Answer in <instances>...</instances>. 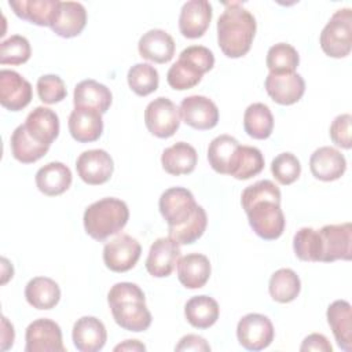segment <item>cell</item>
Instances as JSON below:
<instances>
[{"label":"cell","mask_w":352,"mask_h":352,"mask_svg":"<svg viewBox=\"0 0 352 352\" xmlns=\"http://www.w3.org/2000/svg\"><path fill=\"white\" fill-rule=\"evenodd\" d=\"M129 219L126 204L118 198L107 197L91 204L84 212L85 232L95 241H104L121 231Z\"/></svg>","instance_id":"obj_4"},{"label":"cell","mask_w":352,"mask_h":352,"mask_svg":"<svg viewBox=\"0 0 352 352\" xmlns=\"http://www.w3.org/2000/svg\"><path fill=\"white\" fill-rule=\"evenodd\" d=\"M32 55L30 43L21 34H14L0 44V63L1 65H22L29 60Z\"/></svg>","instance_id":"obj_42"},{"label":"cell","mask_w":352,"mask_h":352,"mask_svg":"<svg viewBox=\"0 0 352 352\" xmlns=\"http://www.w3.org/2000/svg\"><path fill=\"white\" fill-rule=\"evenodd\" d=\"M239 142L231 135L216 136L208 147V161L212 169L221 175H230L235 164Z\"/></svg>","instance_id":"obj_30"},{"label":"cell","mask_w":352,"mask_h":352,"mask_svg":"<svg viewBox=\"0 0 352 352\" xmlns=\"http://www.w3.org/2000/svg\"><path fill=\"white\" fill-rule=\"evenodd\" d=\"M140 243L128 234H120L103 248L104 265L113 272L132 270L140 258Z\"/></svg>","instance_id":"obj_10"},{"label":"cell","mask_w":352,"mask_h":352,"mask_svg":"<svg viewBox=\"0 0 352 352\" xmlns=\"http://www.w3.org/2000/svg\"><path fill=\"white\" fill-rule=\"evenodd\" d=\"M208 226V216L202 206H198L190 220L180 227L168 228L169 236L179 245H191L202 236Z\"/></svg>","instance_id":"obj_41"},{"label":"cell","mask_w":352,"mask_h":352,"mask_svg":"<svg viewBox=\"0 0 352 352\" xmlns=\"http://www.w3.org/2000/svg\"><path fill=\"white\" fill-rule=\"evenodd\" d=\"M180 245L170 236L153 242L146 258V270L154 278H166L175 270L180 258Z\"/></svg>","instance_id":"obj_17"},{"label":"cell","mask_w":352,"mask_h":352,"mask_svg":"<svg viewBox=\"0 0 352 352\" xmlns=\"http://www.w3.org/2000/svg\"><path fill=\"white\" fill-rule=\"evenodd\" d=\"M14 327H12V324L7 320V318L6 316H3V336H1V338H3V345H1V349L3 351H6V349H8L10 346H12V344H14Z\"/></svg>","instance_id":"obj_48"},{"label":"cell","mask_w":352,"mask_h":352,"mask_svg":"<svg viewBox=\"0 0 352 352\" xmlns=\"http://www.w3.org/2000/svg\"><path fill=\"white\" fill-rule=\"evenodd\" d=\"M8 6L21 19L37 26H52L56 19L59 0H10Z\"/></svg>","instance_id":"obj_21"},{"label":"cell","mask_w":352,"mask_h":352,"mask_svg":"<svg viewBox=\"0 0 352 352\" xmlns=\"http://www.w3.org/2000/svg\"><path fill=\"white\" fill-rule=\"evenodd\" d=\"M326 316L338 346L346 352L352 351L351 304L345 300H336L329 305Z\"/></svg>","instance_id":"obj_28"},{"label":"cell","mask_w":352,"mask_h":352,"mask_svg":"<svg viewBox=\"0 0 352 352\" xmlns=\"http://www.w3.org/2000/svg\"><path fill=\"white\" fill-rule=\"evenodd\" d=\"M10 146L12 157L22 164H33L43 158L50 150V146L36 142L28 133L23 124L14 129L10 139Z\"/></svg>","instance_id":"obj_34"},{"label":"cell","mask_w":352,"mask_h":352,"mask_svg":"<svg viewBox=\"0 0 352 352\" xmlns=\"http://www.w3.org/2000/svg\"><path fill=\"white\" fill-rule=\"evenodd\" d=\"M180 117L183 121L198 131L212 129L219 122V109L216 103L202 95H191L182 100Z\"/></svg>","instance_id":"obj_13"},{"label":"cell","mask_w":352,"mask_h":352,"mask_svg":"<svg viewBox=\"0 0 352 352\" xmlns=\"http://www.w3.org/2000/svg\"><path fill=\"white\" fill-rule=\"evenodd\" d=\"M73 344L80 352H98L107 340V331L102 320L95 316H81L73 324Z\"/></svg>","instance_id":"obj_20"},{"label":"cell","mask_w":352,"mask_h":352,"mask_svg":"<svg viewBox=\"0 0 352 352\" xmlns=\"http://www.w3.org/2000/svg\"><path fill=\"white\" fill-rule=\"evenodd\" d=\"M275 330L272 322L261 314L242 316L236 326V338L248 351H261L274 341Z\"/></svg>","instance_id":"obj_9"},{"label":"cell","mask_w":352,"mask_h":352,"mask_svg":"<svg viewBox=\"0 0 352 352\" xmlns=\"http://www.w3.org/2000/svg\"><path fill=\"white\" fill-rule=\"evenodd\" d=\"M210 271L209 258L201 253H188L177 261L179 282L187 289L204 287L209 280Z\"/></svg>","instance_id":"obj_25"},{"label":"cell","mask_w":352,"mask_h":352,"mask_svg":"<svg viewBox=\"0 0 352 352\" xmlns=\"http://www.w3.org/2000/svg\"><path fill=\"white\" fill-rule=\"evenodd\" d=\"M212 6L206 0H190L183 4L179 15V30L187 38L205 34L212 21Z\"/></svg>","instance_id":"obj_18"},{"label":"cell","mask_w":352,"mask_h":352,"mask_svg":"<svg viewBox=\"0 0 352 352\" xmlns=\"http://www.w3.org/2000/svg\"><path fill=\"white\" fill-rule=\"evenodd\" d=\"M87 25V11L81 3L60 1L59 11L51 29L63 38L78 36Z\"/></svg>","instance_id":"obj_27"},{"label":"cell","mask_w":352,"mask_h":352,"mask_svg":"<svg viewBox=\"0 0 352 352\" xmlns=\"http://www.w3.org/2000/svg\"><path fill=\"white\" fill-rule=\"evenodd\" d=\"M199 205L192 192L184 187H170L165 190L158 201L160 213L168 224V228L180 227L192 217Z\"/></svg>","instance_id":"obj_7"},{"label":"cell","mask_w":352,"mask_h":352,"mask_svg":"<svg viewBox=\"0 0 352 352\" xmlns=\"http://www.w3.org/2000/svg\"><path fill=\"white\" fill-rule=\"evenodd\" d=\"M34 180L40 192L48 197H56L70 187L73 176L69 166L54 161L41 166L37 170Z\"/></svg>","instance_id":"obj_26"},{"label":"cell","mask_w":352,"mask_h":352,"mask_svg":"<svg viewBox=\"0 0 352 352\" xmlns=\"http://www.w3.org/2000/svg\"><path fill=\"white\" fill-rule=\"evenodd\" d=\"M128 85L139 96L153 94L160 84V76L154 66L150 63H136L128 70Z\"/></svg>","instance_id":"obj_40"},{"label":"cell","mask_w":352,"mask_h":352,"mask_svg":"<svg viewBox=\"0 0 352 352\" xmlns=\"http://www.w3.org/2000/svg\"><path fill=\"white\" fill-rule=\"evenodd\" d=\"M217 19V43L228 58H241L252 47L256 34V18L241 3H226Z\"/></svg>","instance_id":"obj_2"},{"label":"cell","mask_w":352,"mask_h":352,"mask_svg":"<svg viewBox=\"0 0 352 352\" xmlns=\"http://www.w3.org/2000/svg\"><path fill=\"white\" fill-rule=\"evenodd\" d=\"M25 298L36 309H52L60 300V289L54 279L36 276L28 282Z\"/></svg>","instance_id":"obj_32"},{"label":"cell","mask_w":352,"mask_h":352,"mask_svg":"<svg viewBox=\"0 0 352 352\" xmlns=\"http://www.w3.org/2000/svg\"><path fill=\"white\" fill-rule=\"evenodd\" d=\"M320 48L331 58H345L352 47L351 8L337 10L320 33Z\"/></svg>","instance_id":"obj_6"},{"label":"cell","mask_w":352,"mask_h":352,"mask_svg":"<svg viewBox=\"0 0 352 352\" xmlns=\"http://www.w3.org/2000/svg\"><path fill=\"white\" fill-rule=\"evenodd\" d=\"M26 352H65L62 330L51 319L40 318L33 320L25 333Z\"/></svg>","instance_id":"obj_11"},{"label":"cell","mask_w":352,"mask_h":352,"mask_svg":"<svg viewBox=\"0 0 352 352\" xmlns=\"http://www.w3.org/2000/svg\"><path fill=\"white\" fill-rule=\"evenodd\" d=\"M107 302L116 323L128 331H144L151 324L143 290L132 282H118L107 293Z\"/></svg>","instance_id":"obj_3"},{"label":"cell","mask_w":352,"mask_h":352,"mask_svg":"<svg viewBox=\"0 0 352 352\" xmlns=\"http://www.w3.org/2000/svg\"><path fill=\"white\" fill-rule=\"evenodd\" d=\"M197 162V150L186 142H177L166 147L161 155V165L164 170L173 176L191 173L195 169Z\"/></svg>","instance_id":"obj_29"},{"label":"cell","mask_w":352,"mask_h":352,"mask_svg":"<svg viewBox=\"0 0 352 352\" xmlns=\"http://www.w3.org/2000/svg\"><path fill=\"white\" fill-rule=\"evenodd\" d=\"M301 290L298 275L290 268H279L275 271L268 283V292L274 301L286 304L297 298Z\"/></svg>","instance_id":"obj_36"},{"label":"cell","mask_w":352,"mask_h":352,"mask_svg":"<svg viewBox=\"0 0 352 352\" xmlns=\"http://www.w3.org/2000/svg\"><path fill=\"white\" fill-rule=\"evenodd\" d=\"M243 129L253 139H267L274 129V116L264 103H252L243 114Z\"/></svg>","instance_id":"obj_35"},{"label":"cell","mask_w":352,"mask_h":352,"mask_svg":"<svg viewBox=\"0 0 352 352\" xmlns=\"http://www.w3.org/2000/svg\"><path fill=\"white\" fill-rule=\"evenodd\" d=\"M114 351H146V346L138 340H126L122 344L114 346Z\"/></svg>","instance_id":"obj_49"},{"label":"cell","mask_w":352,"mask_h":352,"mask_svg":"<svg viewBox=\"0 0 352 352\" xmlns=\"http://www.w3.org/2000/svg\"><path fill=\"white\" fill-rule=\"evenodd\" d=\"M265 63L270 73H294L300 63V56L293 45L278 43L268 50Z\"/></svg>","instance_id":"obj_39"},{"label":"cell","mask_w":352,"mask_h":352,"mask_svg":"<svg viewBox=\"0 0 352 352\" xmlns=\"http://www.w3.org/2000/svg\"><path fill=\"white\" fill-rule=\"evenodd\" d=\"M214 66L213 52L204 45H190L184 48L179 59L169 67L166 81L170 88L184 91L194 88L205 73Z\"/></svg>","instance_id":"obj_5"},{"label":"cell","mask_w":352,"mask_h":352,"mask_svg":"<svg viewBox=\"0 0 352 352\" xmlns=\"http://www.w3.org/2000/svg\"><path fill=\"white\" fill-rule=\"evenodd\" d=\"M264 169L263 153L253 146H239L238 155L230 176L238 180H248Z\"/></svg>","instance_id":"obj_37"},{"label":"cell","mask_w":352,"mask_h":352,"mask_svg":"<svg viewBox=\"0 0 352 352\" xmlns=\"http://www.w3.org/2000/svg\"><path fill=\"white\" fill-rule=\"evenodd\" d=\"M36 88L40 100L47 104L58 103L63 100L67 95L63 80L56 74H44L38 77Z\"/></svg>","instance_id":"obj_44"},{"label":"cell","mask_w":352,"mask_h":352,"mask_svg":"<svg viewBox=\"0 0 352 352\" xmlns=\"http://www.w3.org/2000/svg\"><path fill=\"white\" fill-rule=\"evenodd\" d=\"M293 249L301 261L318 263L322 258V241L318 230L311 227L300 228L293 236Z\"/></svg>","instance_id":"obj_38"},{"label":"cell","mask_w":352,"mask_h":352,"mask_svg":"<svg viewBox=\"0 0 352 352\" xmlns=\"http://www.w3.org/2000/svg\"><path fill=\"white\" fill-rule=\"evenodd\" d=\"M175 48L173 37L162 29L147 30L138 43L140 56L155 63L169 62L175 55Z\"/></svg>","instance_id":"obj_23"},{"label":"cell","mask_w":352,"mask_h":352,"mask_svg":"<svg viewBox=\"0 0 352 352\" xmlns=\"http://www.w3.org/2000/svg\"><path fill=\"white\" fill-rule=\"evenodd\" d=\"M111 100H113V95L110 89L95 80H91V78L82 80L74 87V94H73L74 107L77 106L91 107L103 114L109 110Z\"/></svg>","instance_id":"obj_31"},{"label":"cell","mask_w":352,"mask_h":352,"mask_svg":"<svg viewBox=\"0 0 352 352\" xmlns=\"http://www.w3.org/2000/svg\"><path fill=\"white\" fill-rule=\"evenodd\" d=\"M76 169L80 179L91 186L106 183L114 170V162L110 154L102 148L87 150L76 161Z\"/></svg>","instance_id":"obj_14"},{"label":"cell","mask_w":352,"mask_h":352,"mask_svg":"<svg viewBox=\"0 0 352 352\" xmlns=\"http://www.w3.org/2000/svg\"><path fill=\"white\" fill-rule=\"evenodd\" d=\"M300 351H320V352H331L333 346L329 340L319 333H312L307 336L300 346Z\"/></svg>","instance_id":"obj_47"},{"label":"cell","mask_w":352,"mask_h":352,"mask_svg":"<svg viewBox=\"0 0 352 352\" xmlns=\"http://www.w3.org/2000/svg\"><path fill=\"white\" fill-rule=\"evenodd\" d=\"M33 96L30 82L18 72L3 69L0 70V103L11 111L25 109Z\"/></svg>","instance_id":"obj_15"},{"label":"cell","mask_w":352,"mask_h":352,"mask_svg":"<svg viewBox=\"0 0 352 352\" xmlns=\"http://www.w3.org/2000/svg\"><path fill=\"white\" fill-rule=\"evenodd\" d=\"M311 173L322 182H333L340 179L345 169V157L334 147L323 146L316 148L309 158Z\"/></svg>","instance_id":"obj_22"},{"label":"cell","mask_w":352,"mask_h":352,"mask_svg":"<svg viewBox=\"0 0 352 352\" xmlns=\"http://www.w3.org/2000/svg\"><path fill=\"white\" fill-rule=\"evenodd\" d=\"M264 87L270 98L283 106L297 103L305 92V81L298 73H268Z\"/></svg>","instance_id":"obj_16"},{"label":"cell","mask_w":352,"mask_h":352,"mask_svg":"<svg viewBox=\"0 0 352 352\" xmlns=\"http://www.w3.org/2000/svg\"><path fill=\"white\" fill-rule=\"evenodd\" d=\"M271 172L278 183L289 186L300 177L301 164L293 153H280L272 160Z\"/></svg>","instance_id":"obj_43"},{"label":"cell","mask_w":352,"mask_h":352,"mask_svg":"<svg viewBox=\"0 0 352 352\" xmlns=\"http://www.w3.org/2000/svg\"><path fill=\"white\" fill-rule=\"evenodd\" d=\"M351 121L352 116L345 113L337 116L330 125V138L334 144L341 148L349 150L352 146L351 142Z\"/></svg>","instance_id":"obj_45"},{"label":"cell","mask_w":352,"mask_h":352,"mask_svg":"<svg viewBox=\"0 0 352 352\" xmlns=\"http://www.w3.org/2000/svg\"><path fill=\"white\" fill-rule=\"evenodd\" d=\"M23 125L28 133L41 144L51 146L59 135V117L50 107L38 106L32 110Z\"/></svg>","instance_id":"obj_24"},{"label":"cell","mask_w":352,"mask_h":352,"mask_svg":"<svg viewBox=\"0 0 352 352\" xmlns=\"http://www.w3.org/2000/svg\"><path fill=\"white\" fill-rule=\"evenodd\" d=\"M219 314L217 301L205 294L191 297L184 305V316L195 329H209L217 322Z\"/></svg>","instance_id":"obj_33"},{"label":"cell","mask_w":352,"mask_h":352,"mask_svg":"<svg viewBox=\"0 0 352 352\" xmlns=\"http://www.w3.org/2000/svg\"><path fill=\"white\" fill-rule=\"evenodd\" d=\"M241 204L256 235L274 241L283 234L286 220L280 209V190L274 182L264 179L248 186L242 191Z\"/></svg>","instance_id":"obj_1"},{"label":"cell","mask_w":352,"mask_h":352,"mask_svg":"<svg viewBox=\"0 0 352 352\" xmlns=\"http://www.w3.org/2000/svg\"><path fill=\"white\" fill-rule=\"evenodd\" d=\"M175 351H202V352H208V351H210V345L201 336L187 334V336L180 338L179 344L175 346Z\"/></svg>","instance_id":"obj_46"},{"label":"cell","mask_w":352,"mask_h":352,"mask_svg":"<svg viewBox=\"0 0 352 352\" xmlns=\"http://www.w3.org/2000/svg\"><path fill=\"white\" fill-rule=\"evenodd\" d=\"M319 231L322 241V263H333L336 260H351L352 224H326Z\"/></svg>","instance_id":"obj_12"},{"label":"cell","mask_w":352,"mask_h":352,"mask_svg":"<svg viewBox=\"0 0 352 352\" xmlns=\"http://www.w3.org/2000/svg\"><path fill=\"white\" fill-rule=\"evenodd\" d=\"M72 138L80 143H91L100 138L103 132L102 113L91 107L77 106L67 121Z\"/></svg>","instance_id":"obj_19"},{"label":"cell","mask_w":352,"mask_h":352,"mask_svg":"<svg viewBox=\"0 0 352 352\" xmlns=\"http://www.w3.org/2000/svg\"><path fill=\"white\" fill-rule=\"evenodd\" d=\"M179 107L168 98L160 96L151 100L144 110V124L148 132L165 139L176 133L180 126Z\"/></svg>","instance_id":"obj_8"}]
</instances>
